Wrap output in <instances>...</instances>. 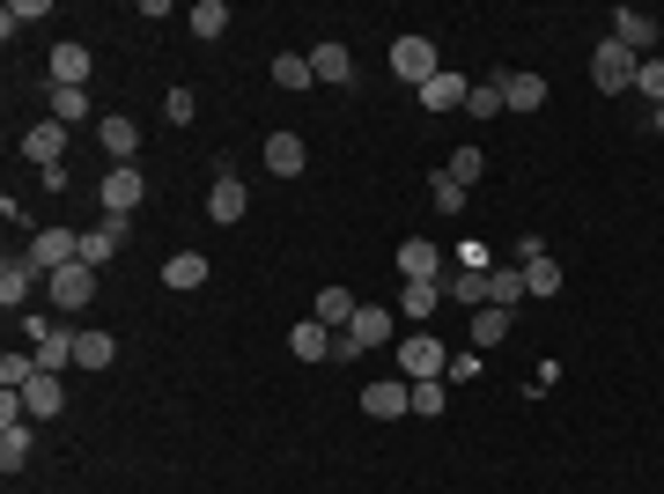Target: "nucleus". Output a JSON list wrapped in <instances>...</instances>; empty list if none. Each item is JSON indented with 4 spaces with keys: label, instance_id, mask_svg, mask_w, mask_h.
<instances>
[{
    "label": "nucleus",
    "instance_id": "obj_1",
    "mask_svg": "<svg viewBox=\"0 0 664 494\" xmlns=\"http://www.w3.org/2000/svg\"><path fill=\"white\" fill-rule=\"evenodd\" d=\"M399 376L421 384V376H450V347L436 332H399Z\"/></svg>",
    "mask_w": 664,
    "mask_h": 494
},
{
    "label": "nucleus",
    "instance_id": "obj_2",
    "mask_svg": "<svg viewBox=\"0 0 664 494\" xmlns=\"http://www.w3.org/2000/svg\"><path fill=\"white\" fill-rule=\"evenodd\" d=\"M635 52L620 45V37H606V45L590 52V81H598V89H606V97H628V89H635Z\"/></svg>",
    "mask_w": 664,
    "mask_h": 494
},
{
    "label": "nucleus",
    "instance_id": "obj_3",
    "mask_svg": "<svg viewBox=\"0 0 664 494\" xmlns=\"http://www.w3.org/2000/svg\"><path fill=\"white\" fill-rule=\"evenodd\" d=\"M148 199V185H141V171L126 163V171H104V185H97V207H104V222H133V207Z\"/></svg>",
    "mask_w": 664,
    "mask_h": 494
},
{
    "label": "nucleus",
    "instance_id": "obj_4",
    "mask_svg": "<svg viewBox=\"0 0 664 494\" xmlns=\"http://www.w3.org/2000/svg\"><path fill=\"white\" fill-rule=\"evenodd\" d=\"M23 259L52 281L59 266H74V259H81V237H74L67 222H52V229H37V237H30V251H23Z\"/></svg>",
    "mask_w": 664,
    "mask_h": 494
},
{
    "label": "nucleus",
    "instance_id": "obj_5",
    "mask_svg": "<svg viewBox=\"0 0 664 494\" xmlns=\"http://www.w3.org/2000/svg\"><path fill=\"white\" fill-rule=\"evenodd\" d=\"M45 296H52V310H89V303H97V266H81V259L59 266L45 281Z\"/></svg>",
    "mask_w": 664,
    "mask_h": 494
},
{
    "label": "nucleus",
    "instance_id": "obj_6",
    "mask_svg": "<svg viewBox=\"0 0 664 494\" xmlns=\"http://www.w3.org/2000/svg\"><path fill=\"white\" fill-rule=\"evenodd\" d=\"M362 414H369V420L414 414V384H406V376H369V384H362Z\"/></svg>",
    "mask_w": 664,
    "mask_h": 494
},
{
    "label": "nucleus",
    "instance_id": "obj_7",
    "mask_svg": "<svg viewBox=\"0 0 664 494\" xmlns=\"http://www.w3.org/2000/svg\"><path fill=\"white\" fill-rule=\"evenodd\" d=\"M392 75L399 81H436L443 75V59H436V45H428V37H392Z\"/></svg>",
    "mask_w": 664,
    "mask_h": 494
},
{
    "label": "nucleus",
    "instance_id": "obj_8",
    "mask_svg": "<svg viewBox=\"0 0 664 494\" xmlns=\"http://www.w3.org/2000/svg\"><path fill=\"white\" fill-rule=\"evenodd\" d=\"M516 266H524V288H532L540 303H554V296H562V266L546 259V244H540V237H524V244H516Z\"/></svg>",
    "mask_w": 664,
    "mask_h": 494
},
{
    "label": "nucleus",
    "instance_id": "obj_9",
    "mask_svg": "<svg viewBox=\"0 0 664 494\" xmlns=\"http://www.w3.org/2000/svg\"><path fill=\"white\" fill-rule=\"evenodd\" d=\"M67 141H74V125H59V119H37L23 133V141H15V149L30 155V163H37V171H52V163H67Z\"/></svg>",
    "mask_w": 664,
    "mask_h": 494
},
{
    "label": "nucleus",
    "instance_id": "obj_10",
    "mask_svg": "<svg viewBox=\"0 0 664 494\" xmlns=\"http://www.w3.org/2000/svg\"><path fill=\"white\" fill-rule=\"evenodd\" d=\"M97 149L111 155V171H126V163L141 155V125L126 119V111H104V119H97Z\"/></svg>",
    "mask_w": 664,
    "mask_h": 494
},
{
    "label": "nucleus",
    "instance_id": "obj_11",
    "mask_svg": "<svg viewBox=\"0 0 664 494\" xmlns=\"http://www.w3.org/2000/svg\"><path fill=\"white\" fill-rule=\"evenodd\" d=\"M207 215H215L221 229H237V222L251 215V193H244V177H237V171H221V177H215V193H207Z\"/></svg>",
    "mask_w": 664,
    "mask_h": 494
},
{
    "label": "nucleus",
    "instance_id": "obj_12",
    "mask_svg": "<svg viewBox=\"0 0 664 494\" xmlns=\"http://www.w3.org/2000/svg\"><path fill=\"white\" fill-rule=\"evenodd\" d=\"M392 266H399V281H443V251L428 244V237H406V244L392 251Z\"/></svg>",
    "mask_w": 664,
    "mask_h": 494
},
{
    "label": "nucleus",
    "instance_id": "obj_13",
    "mask_svg": "<svg viewBox=\"0 0 664 494\" xmlns=\"http://www.w3.org/2000/svg\"><path fill=\"white\" fill-rule=\"evenodd\" d=\"M466 97H472V81H466V75H450V67H443L436 81H421V103H428V119H443V111H466Z\"/></svg>",
    "mask_w": 664,
    "mask_h": 494
},
{
    "label": "nucleus",
    "instance_id": "obj_14",
    "mask_svg": "<svg viewBox=\"0 0 664 494\" xmlns=\"http://www.w3.org/2000/svg\"><path fill=\"white\" fill-rule=\"evenodd\" d=\"M613 37L635 52V59H657V23H650L642 8H620V15H613Z\"/></svg>",
    "mask_w": 664,
    "mask_h": 494
},
{
    "label": "nucleus",
    "instance_id": "obj_15",
    "mask_svg": "<svg viewBox=\"0 0 664 494\" xmlns=\"http://www.w3.org/2000/svg\"><path fill=\"white\" fill-rule=\"evenodd\" d=\"M111 362H119V340L97 332V325H81L74 332V370H111Z\"/></svg>",
    "mask_w": 664,
    "mask_h": 494
},
{
    "label": "nucleus",
    "instance_id": "obj_16",
    "mask_svg": "<svg viewBox=\"0 0 664 494\" xmlns=\"http://www.w3.org/2000/svg\"><path fill=\"white\" fill-rule=\"evenodd\" d=\"M303 163H311V141H303V133H273L266 141V171L273 177H303Z\"/></svg>",
    "mask_w": 664,
    "mask_h": 494
},
{
    "label": "nucleus",
    "instance_id": "obj_17",
    "mask_svg": "<svg viewBox=\"0 0 664 494\" xmlns=\"http://www.w3.org/2000/svg\"><path fill=\"white\" fill-rule=\"evenodd\" d=\"M37 281H45V273L30 266V259H8V266H0V303H8V310H23V303L37 296Z\"/></svg>",
    "mask_w": 664,
    "mask_h": 494
},
{
    "label": "nucleus",
    "instance_id": "obj_18",
    "mask_svg": "<svg viewBox=\"0 0 664 494\" xmlns=\"http://www.w3.org/2000/svg\"><path fill=\"white\" fill-rule=\"evenodd\" d=\"M436 303H443V281H406L399 288V318H421V332H436Z\"/></svg>",
    "mask_w": 664,
    "mask_h": 494
},
{
    "label": "nucleus",
    "instance_id": "obj_19",
    "mask_svg": "<svg viewBox=\"0 0 664 494\" xmlns=\"http://www.w3.org/2000/svg\"><path fill=\"white\" fill-rule=\"evenodd\" d=\"M59 406H67V384H59V376H30L23 384V414L30 420H52Z\"/></svg>",
    "mask_w": 664,
    "mask_h": 494
},
{
    "label": "nucleus",
    "instance_id": "obj_20",
    "mask_svg": "<svg viewBox=\"0 0 664 494\" xmlns=\"http://www.w3.org/2000/svg\"><path fill=\"white\" fill-rule=\"evenodd\" d=\"M311 75L318 81H355V52H347L340 37H325V45H311Z\"/></svg>",
    "mask_w": 664,
    "mask_h": 494
},
{
    "label": "nucleus",
    "instance_id": "obj_21",
    "mask_svg": "<svg viewBox=\"0 0 664 494\" xmlns=\"http://www.w3.org/2000/svg\"><path fill=\"white\" fill-rule=\"evenodd\" d=\"M524 296H532V288H524V266H516V259H502V266L488 273V303H494V310H516Z\"/></svg>",
    "mask_w": 664,
    "mask_h": 494
},
{
    "label": "nucleus",
    "instance_id": "obj_22",
    "mask_svg": "<svg viewBox=\"0 0 664 494\" xmlns=\"http://www.w3.org/2000/svg\"><path fill=\"white\" fill-rule=\"evenodd\" d=\"M333 340H340V332H333V325H318V318H303V325L289 332L295 362H325V354H333Z\"/></svg>",
    "mask_w": 664,
    "mask_h": 494
},
{
    "label": "nucleus",
    "instance_id": "obj_23",
    "mask_svg": "<svg viewBox=\"0 0 664 494\" xmlns=\"http://www.w3.org/2000/svg\"><path fill=\"white\" fill-rule=\"evenodd\" d=\"M52 81L59 89H89V45H52Z\"/></svg>",
    "mask_w": 664,
    "mask_h": 494
},
{
    "label": "nucleus",
    "instance_id": "obj_24",
    "mask_svg": "<svg viewBox=\"0 0 664 494\" xmlns=\"http://www.w3.org/2000/svg\"><path fill=\"white\" fill-rule=\"evenodd\" d=\"M510 318H516V310H494V303H480V310H472V347H480V354H488V347H502V340H510Z\"/></svg>",
    "mask_w": 664,
    "mask_h": 494
},
{
    "label": "nucleus",
    "instance_id": "obj_25",
    "mask_svg": "<svg viewBox=\"0 0 664 494\" xmlns=\"http://www.w3.org/2000/svg\"><path fill=\"white\" fill-rule=\"evenodd\" d=\"M502 81V111H540L546 103V81L540 75H494Z\"/></svg>",
    "mask_w": 664,
    "mask_h": 494
},
{
    "label": "nucleus",
    "instance_id": "obj_26",
    "mask_svg": "<svg viewBox=\"0 0 664 494\" xmlns=\"http://www.w3.org/2000/svg\"><path fill=\"white\" fill-rule=\"evenodd\" d=\"M443 296H450V303H466V310H480V303H488V273L450 266V273H443Z\"/></svg>",
    "mask_w": 664,
    "mask_h": 494
},
{
    "label": "nucleus",
    "instance_id": "obj_27",
    "mask_svg": "<svg viewBox=\"0 0 664 494\" xmlns=\"http://www.w3.org/2000/svg\"><path fill=\"white\" fill-rule=\"evenodd\" d=\"M355 310H362V303L347 296V288H318V303H311V318L333 325V332H347V318H355Z\"/></svg>",
    "mask_w": 664,
    "mask_h": 494
},
{
    "label": "nucleus",
    "instance_id": "obj_28",
    "mask_svg": "<svg viewBox=\"0 0 664 494\" xmlns=\"http://www.w3.org/2000/svg\"><path fill=\"white\" fill-rule=\"evenodd\" d=\"M163 288H207V259H199V251L163 259Z\"/></svg>",
    "mask_w": 664,
    "mask_h": 494
},
{
    "label": "nucleus",
    "instance_id": "obj_29",
    "mask_svg": "<svg viewBox=\"0 0 664 494\" xmlns=\"http://www.w3.org/2000/svg\"><path fill=\"white\" fill-rule=\"evenodd\" d=\"M30 443H37V436H30V420L0 428V472H23L30 465Z\"/></svg>",
    "mask_w": 664,
    "mask_h": 494
},
{
    "label": "nucleus",
    "instance_id": "obj_30",
    "mask_svg": "<svg viewBox=\"0 0 664 494\" xmlns=\"http://www.w3.org/2000/svg\"><path fill=\"white\" fill-rule=\"evenodd\" d=\"M45 119H59V125H89V89H59L52 81V111Z\"/></svg>",
    "mask_w": 664,
    "mask_h": 494
},
{
    "label": "nucleus",
    "instance_id": "obj_31",
    "mask_svg": "<svg viewBox=\"0 0 664 494\" xmlns=\"http://www.w3.org/2000/svg\"><path fill=\"white\" fill-rule=\"evenodd\" d=\"M30 354H37V370H45V376H59V370H74V325H67V332H52V340H45V347H30Z\"/></svg>",
    "mask_w": 664,
    "mask_h": 494
},
{
    "label": "nucleus",
    "instance_id": "obj_32",
    "mask_svg": "<svg viewBox=\"0 0 664 494\" xmlns=\"http://www.w3.org/2000/svg\"><path fill=\"white\" fill-rule=\"evenodd\" d=\"M45 15H52V0H8V8H0V37H15V30L45 23Z\"/></svg>",
    "mask_w": 664,
    "mask_h": 494
},
{
    "label": "nucleus",
    "instance_id": "obj_33",
    "mask_svg": "<svg viewBox=\"0 0 664 494\" xmlns=\"http://www.w3.org/2000/svg\"><path fill=\"white\" fill-rule=\"evenodd\" d=\"M30 376H45L37 370V354H15V347H8V354H0V392H23Z\"/></svg>",
    "mask_w": 664,
    "mask_h": 494
},
{
    "label": "nucleus",
    "instance_id": "obj_34",
    "mask_svg": "<svg viewBox=\"0 0 664 494\" xmlns=\"http://www.w3.org/2000/svg\"><path fill=\"white\" fill-rule=\"evenodd\" d=\"M311 59H303V52H281V59H273V89H311Z\"/></svg>",
    "mask_w": 664,
    "mask_h": 494
},
{
    "label": "nucleus",
    "instance_id": "obj_35",
    "mask_svg": "<svg viewBox=\"0 0 664 494\" xmlns=\"http://www.w3.org/2000/svg\"><path fill=\"white\" fill-rule=\"evenodd\" d=\"M428 199H436L443 215H466V207H472V199H466V185H458L450 171H436V177H428Z\"/></svg>",
    "mask_w": 664,
    "mask_h": 494
},
{
    "label": "nucleus",
    "instance_id": "obj_36",
    "mask_svg": "<svg viewBox=\"0 0 664 494\" xmlns=\"http://www.w3.org/2000/svg\"><path fill=\"white\" fill-rule=\"evenodd\" d=\"M221 30H229V8H221V0H199V8H193V37H199V45H215Z\"/></svg>",
    "mask_w": 664,
    "mask_h": 494
},
{
    "label": "nucleus",
    "instance_id": "obj_37",
    "mask_svg": "<svg viewBox=\"0 0 664 494\" xmlns=\"http://www.w3.org/2000/svg\"><path fill=\"white\" fill-rule=\"evenodd\" d=\"M443 406H450V384H443V376H421V384H414V414H421V420H436Z\"/></svg>",
    "mask_w": 664,
    "mask_h": 494
},
{
    "label": "nucleus",
    "instance_id": "obj_38",
    "mask_svg": "<svg viewBox=\"0 0 664 494\" xmlns=\"http://www.w3.org/2000/svg\"><path fill=\"white\" fill-rule=\"evenodd\" d=\"M443 171L458 177V185H480V177H488V149H458L450 163H443Z\"/></svg>",
    "mask_w": 664,
    "mask_h": 494
},
{
    "label": "nucleus",
    "instance_id": "obj_39",
    "mask_svg": "<svg viewBox=\"0 0 664 494\" xmlns=\"http://www.w3.org/2000/svg\"><path fill=\"white\" fill-rule=\"evenodd\" d=\"M466 111H472V119H494V111H502V81H472Z\"/></svg>",
    "mask_w": 664,
    "mask_h": 494
},
{
    "label": "nucleus",
    "instance_id": "obj_40",
    "mask_svg": "<svg viewBox=\"0 0 664 494\" xmlns=\"http://www.w3.org/2000/svg\"><path fill=\"white\" fill-rule=\"evenodd\" d=\"M635 89L650 103H664V59H642V67H635Z\"/></svg>",
    "mask_w": 664,
    "mask_h": 494
},
{
    "label": "nucleus",
    "instance_id": "obj_41",
    "mask_svg": "<svg viewBox=\"0 0 664 494\" xmlns=\"http://www.w3.org/2000/svg\"><path fill=\"white\" fill-rule=\"evenodd\" d=\"M450 259H458L466 273H494V266H502V259H488V244H458Z\"/></svg>",
    "mask_w": 664,
    "mask_h": 494
},
{
    "label": "nucleus",
    "instance_id": "obj_42",
    "mask_svg": "<svg viewBox=\"0 0 664 494\" xmlns=\"http://www.w3.org/2000/svg\"><path fill=\"white\" fill-rule=\"evenodd\" d=\"M163 111H171V119H177V125H193V111H199V97H193V89H171V103H163Z\"/></svg>",
    "mask_w": 664,
    "mask_h": 494
},
{
    "label": "nucleus",
    "instance_id": "obj_43",
    "mask_svg": "<svg viewBox=\"0 0 664 494\" xmlns=\"http://www.w3.org/2000/svg\"><path fill=\"white\" fill-rule=\"evenodd\" d=\"M650 125H657V133H664V103H657V119H650Z\"/></svg>",
    "mask_w": 664,
    "mask_h": 494
}]
</instances>
